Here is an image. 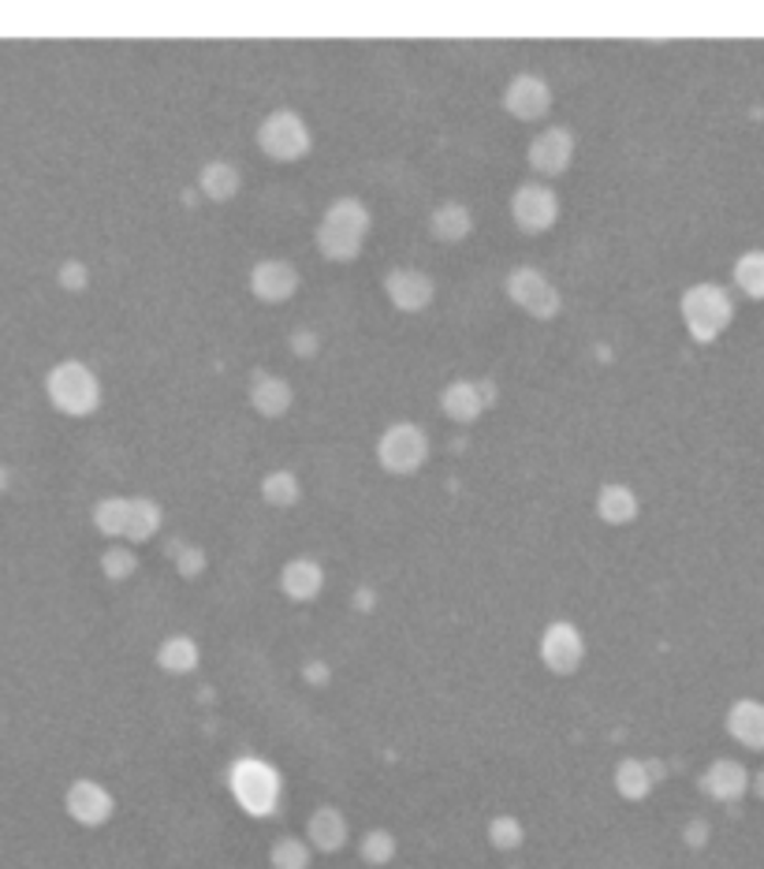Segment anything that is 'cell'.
I'll list each match as a JSON object with an SVG mask.
<instances>
[{
  "label": "cell",
  "instance_id": "1",
  "mask_svg": "<svg viewBox=\"0 0 764 869\" xmlns=\"http://www.w3.org/2000/svg\"><path fill=\"white\" fill-rule=\"evenodd\" d=\"M45 395L68 419H90L101 408V381L79 358H64L45 374Z\"/></svg>",
  "mask_w": 764,
  "mask_h": 869
},
{
  "label": "cell",
  "instance_id": "2",
  "mask_svg": "<svg viewBox=\"0 0 764 869\" xmlns=\"http://www.w3.org/2000/svg\"><path fill=\"white\" fill-rule=\"evenodd\" d=\"M310 146H314V135H310V124L295 109H272L258 124V149L269 160L291 165V160H303Z\"/></svg>",
  "mask_w": 764,
  "mask_h": 869
},
{
  "label": "cell",
  "instance_id": "3",
  "mask_svg": "<svg viewBox=\"0 0 764 869\" xmlns=\"http://www.w3.org/2000/svg\"><path fill=\"white\" fill-rule=\"evenodd\" d=\"M426 459H429V437L414 422H392L381 433V441H377V463L395 478L418 475L426 467Z\"/></svg>",
  "mask_w": 764,
  "mask_h": 869
},
{
  "label": "cell",
  "instance_id": "4",
  "mask_svg": "<svg viewBox=\"0 0 764 869\" xmlns=\"http://www.w3.org/2000/svg\"><path fill=\"white\" fill-rule=\"evenodd\" d=\"M504 291H507V299H512L518 310H526L533 321H552V317H560V310H563L560 288H555L537 266H515L507 272Z\"/></svg>",
  "mask_w": 764,
  "mask_h": 869
},
{
  "label": "cell",
  "instance_id": "5",
  "mask_svg": "<svg viewBox=\"0 0 764 869\" xmlns=\"http://www.w3.org/2000/svg\"><path fill=\"white\" fill-rule=\"evenodd\" d=\"M512 221L523 235H544L560 221V194L552 191V183L530 179L512 194Z\"/></svg>",
  "mask_w": 764,
  "mask_h": 869
},
{
  "label": "cell",
  "instance_id": "6",
  "mask_svg": "<svg viewBox=\"0 0 764 869\" xmlns=\"http://www.w3.org/2000/svg\"><path fill=\"white\" fill-rule=\"evenodd\" d=\"M232 791L250 814H272L280 799V777L272 765L258 758H243L232 765Z\"/></svg>",
  "mask_w": 764,
  "mask_h": 869
},
{
  "label": "cell",
  "instance_id": "7",
  "mask_svg": "<svg viewBox=\"0 0 764 869\" xmlns=\"http://www.w3.org/2000/svg\"><path fill=\"white\" fill-rule=\"evenodd\" d=\"M683 317L694 339H712L731 321V299L716 285H697L683 296Z\"/></svg>",
  "mask_w": 764,
  "mask_h": 869
},
{
  "label": "cell",
  "instance_id": "8",
  "mask_svg": "<svg viewBox=\"0 0 764 869\" xmlns=\"http://www.w3.org/2000/svg\"><path fill=\"white\" fill-rule=\"evenodd\" d=\"M526 160H530V168H533L537 176H541V183H549V179L563 176L571 168V160H574V135H571V127L552 124V127L537 131V135L530 138V146H526Z\"/></svg>",
  "mask_w": 764,
  "mask_h": 869
},
{
  "label": "cell",
  "instance_id": "9",
  "mask_svg": "<svg viewBox=\"0 0 764 869\" xmlns=\"http://www.w3.org/2000/svg\"><path fill=\"white\" fill-rule=\"evenodd\" d=\"M552 87L533 71H518L512 82L504 87V109L512 112L523 124H537L552 112Z\"/></svg>",
  "mask_w": 764,
  "mask_h": 869
},
{
  "label": "cell",
  "instance_id": "10",
  "mask_svg": "<svg viewBox=\"0 0 764 869\" xmlns=\"http://www.w3.org/2000/svg\"><path fill=\"white\" fill-rule=\"evenodd\" d=\"M384 296L395 310L403 314H422L432 299H437V285L426 269H414V266H395L384 272Z\"/></svg>",
  "mask_w": 764,
  "mask_h": 869
},
{
  "label": "cell",
  "instance_id": "11",
  "mask_svg": "<svg viewBox=\"0 0 764 869\" xmlns=\"http://www.w3.org/2000/svg\"><path fill=\"white\" fill-rule=\"evenodd\" d=\"M496 403V385L493 381H470V377H459V381H451L445 392H440V411L448 414L451 422H478L481 414Z\"/></svg>",
  "mask_w": 764,
  "mask_h": 869
},
{
  "label": "cell",
  "instance_id": "12",
  "mask_svg": "<svg viewBox=\"0 0 764 869\" xmlns=\"http://www.w3.org/2000/svg\"><path fill=\"white\" fill-rule=\"evenodd\" d=\"M299 285H303V280H299V269L284 258H261V261H254V269H250L254 299L272 302V307L295 299Z\"/></svg>",
  "mask_w": 764,
  "mask_h": 869
},
{
  "label": "cell",
  "instance_id": "13",
  "mask_svg": "<svg viewBox=\"0 0 764 869\" xmlns=\"http://www.w3.org/2000/svg\"><path fill=\"white\" fill-rule=\"evenodd\" d=\"M317 229H325V232L339 235V239L358 243V247H362L366 235H370V229H373V213L362 198H336V202H328V210L321 213Z\"/></svg>",
  "mask_w": 764,
  "mask_h": 869
},
{
  "label": "cell",
  "instance_id": "14",
  "mask_svg": "<svg viewBox=\"0 0 764 869\" xmlns=\"http://www.w3.org/2000/svg\"><path fill=\"white\" fill-rule=\"evenodd\" d=\"M582 654H586V642H582V631L574 627V623L568 620L549 623V631H544V638H541V657L552 672H560V676L574 672V668L582 665Z\"/></svg>",
  "mask_w": 764,
  "mask_h": 869
},
{
  "label": "cell",
  "instance_id": "15",
  "mask_svg": "<svg viewBox=\"0 0 764 869\" xmlns=\"http://www.w3.org/2000/svg\"><path fill=\"white\" fill-rule=\"evenodd\" d=\"M295 403V392L280 374L269 370H254L250 374V408L261 414V419H284Z\"/></svg>",
  "mask_w": 764,
  "mask_h": 869
},
{
  "label": "cell",
  "instance_id": "16",
  "mask_svg": "<svg viewBox=\"0 0 764 869\" xmlns=\"http://www.w3.org/2000/svg\"><path fill=\"white\" fill-rule=\"evenodd\" d=\"M321 586H325V571H321V564L310 560V556H295V560H288L284 571H280V590H284L291 601H314L321 593Z\"/></svg>",
  "mask_w": 764,
  "mask_h": 869
},
{
  "label": "cell",
  "instance_id": "17",
  "mask_svg": "<svg viewBox=\"0 0 764 869\" xmlns=\"http://www.w3.org/2000/svg\"><path fill=\"white\" fill-rule=\"evenodd\" d=\"M68 814L75 821H82V825H101V821L112 814L109 791L101 788V783H93V780L71 783V791H68Z\"/></svg>",
  "mask_w": 764,
  "mask_h": 869
},
{
  "label": "cell",
  "instance_id": "18",
  "mask_svg": "<svg viewBox=\"0 0 764 869\" xmlns=\"http://www.w3.org/2000/svg\"><path fill=\"white\" fill-rule=\"evenodd\" d=\"M429 232L437 243H462L474 232V213H470L467 202H440L429 213Z\"/></svg>",
  "mask_w": 764,
  "mask_h": 869
},
{
  "label": "cell",
  "instance_id": "19",
  "mask_svg": "<svg viewBox=\"0 0 764 869\" xmlns=\"http://www.w3.org/2000/svg\"><path fill=\"white\" fill-rule=\"evenodd\" d=\"M597 515H600V523H608V526H627V523H634L638 519V497H634V489L630 486H619V481H608V486H600L597 489Z\"/></svg>",
  "mask_w": 764,
  "mask_h": 869
},
{
  "label": "cell",
  "instance_id": "20",
  "mask_svg": "<svg viewBox=\"0 0 764 869\" xmlns=\"http://www.w3.org/2000/svg\"><path fill=\"white\" fill-rule=\"evenodd\" d=\"M239 168L232 165V160H205L202 172H198V191L202 198H210V202H232L235 194H239Z\"/></svg>",
  "mask_w": 764,
  "mask_h": 869
},
{
  "label": "cell",
  "instance_id": "21",
  "mask_svg": "<svg viewBox=\"0 0 764 869\" xmlns=\"http://www.w3.org/2000/svg\"><path fill=\"white\" fill-rule=\"evenodd\" d=\"M160 526H165V508H160L154 497H131L127 542H135V545L154 542Z\"/></svg>",
  "mask_w": 764,
  "mask_h": 869
},
{
  "label": "cell",
  "instance_id": "22",
  "mask_svg": "<svg viewBox=\"0 0 764 869\" xmlns=\"http://www.w3.org/2000/svg\"><path fill=\"white\" fill-rule=\"evenodd\" d=\"M127 515H131V497H101L93 504V526L105 537H127Z\"/></svg>",
  "mask_w": 764,
  "mask_h": 869
},
{
  "label": "cell",
  "instance_id": "23",
  "mask_svg": "<svg viewBox=\"0 0 764 869\" xmlns=\"http://www.w3.org/2000/svg\"><path fill=\"white\" fill-rule=\"evenodd\" d=\"M261 497H266V504L272 508H295L299 497H303V486H299L295 470H269V475L261 478Z\"/></svg>",
  "mask_w": 764,
  "mask_h": 869
},
{
  "label": "cell",
  "instance_id": "24",
  "mask_svg": "<svg viewBox=\"0 0 764 869\" xmlns=\"http://www.w3.org/2000/svg\"><path fill=\"white\" fill-rule=\"evenodd\" d=\"M157 660H160V668H168V672H191V668L198 665V646L187 635H176V638L160 642Z\"/></svg>",
  "mask_w": 764,
  "mask_h": 869
},
{
  "label": "cell",
  "instance_id": "25",
  "mask_svg": "<svg viewBox=\"0 0 764 869\" xmlns=\"http://www.w3.org/2000/svg\"><path fill=\"white\" fill-rule=\"evenodd\" d=\"M310 836H314V844H321L325 851H333V847L344 844V817L328 806L317 810V814L310 817Z\"/></svg>",
  "mask_w": 764,
  "mask_h": 869
},
{
  "label": "cell",
  "instance_id": "26",
  "mask_svg": "<svg viewBox=\"0 0 764 869\" xmlns=\"http://www.w3.org/2000/svg\"><path fill=\"white\" fill-rule=\"evenodd\" d=\"M101 571H105L112 582H124L138 571V560L127 545H112V549L101 553Z\"/></svg>",
  "mask_w": 764,
  "mask_h": 869
},
{
  "label": "cell",
  "instance_id": "27",
  "mask_svg": "<svg viewBox=\"0 0 764 869\" xmlns=\"http://www.w3.org/2000/svg\"><path fill=\"white\" fill-rule=\"evenodd\" d=\"M168 556H172L176 568H179V575H187V579H194V575H202V571H205V553H202V545L176 542V545H168Z\"/></svg>",
  "mask_w": 764,
  "mask_h": 869
},
{
  "label": "cell",
  "instance_id": "28",
  "mask_svg": "<svg viewBox=\"0 0 764 869\" xmlns=\"http://www.w3.org/2000/svg\"><path fill=\"white\" fill-rule=\"evenodd\" d=\"M739 285L750 291V296H764V254H746L734 269Z\"/></svg>",
  "mask_w": 764,
  "mask_h": 869
},
{
  "label": "cell",
  "instance_id": "29",
  "mask_svg": "<svg viewBox=\"0 0 764 869\" xmlns=\"http://www.w3.org/2000/svg\"><path fill=\"white\" fill-rule=\"evenodd\" d=\"M56 280H60L64 291H71V296H79V291L90 288V269L82 266L79 258H68L60 269H56Z\"/></svg>",
  "mask_w": 764,
  "mask_h": 869
},
{
  "label": "cell",
  "instance_id": "30",
  "mask_svg": "<svg viewBox=\"0 0 764 869\" xmlns=\"http://www.w3.org/2000/svg\"><path fill=\"white\" fill-rule=\"evenodd\" d=\"M306 862V851L299 839H284V844H277V866L280 869H303Z\"/></svg>",
  "mask_w": 764,
  "mask_h": 869
},
{
  "label": "cell",
  "instance_id": "31",
  "mask_svg": "<svg viewBox=\"0 0 764 869\" xmlns=\"http://www.w3.org/2000/svg\"><path fill=\"white\" fill-rule=\"evenodd\" d=\"M616 783L622 791H627V795H641V788H645V777H641V765L638 761H627L619 769V777H616Z\"/></svg>",
  "mask_w": 764,
  "mask_h": 869
},
{
  "label": "cell",
  "instance_id": "32",
  "mask_svg": "<svg viewBox=\"0 0 764 869\" xmlns=\"http://www.w3.org/2000/svg\"><path fill=\"white\" fill-rule=\"evenodd\" d=\"M366 855H370L373 862H377V858L384 862V858L392 855V836L389 833H370V836H366Z\"/></svg>",
  "mask_w": 764,
  "mask_h": 869
},
{
  "label": "cell",
  "instance_id": "33",
  "mask_svg": "<svg viewBox=\"0 0 764 869\" xmlns=\"http://www.w3.org/2000/svg\"><path fill=\"white\" fill-rule=\"evenodd\" d=\"M493 839H496V844H504V847L518 844V825H515L512 817H499V821H493Z\"/></svg>",
  "mask_w": 764,
  "mask_h": 869
},
{
  "label": "cell",
  "instance_id": "34",
  "mask_svg": "<svg viewBox=\"0 0 764 869\" xmlns=\"http://www.w3.org/2000/svg\"><path fill=\"white\" fill-rule=\"evenodd\" d=\"M317 347H321L317 333H306V328H303V333H295V336H291V352H295L299 358H310V355L317 352Z\"/></svg>",
  "mask_w": 764,
  "mask_h": 869
},
{
  "label": "cell",
  "instance_id": "35",
  "mask_svg": "<svg viewBox=\"0 0 764 869\" xmlns=\"http://www.w3.org/2000/svg\"><path fill=\"white\" fill-rule=\"evenodd\" d=\"M8 489V467H0V493Z\"/></svg>",
  "mask_w": 764,
  "mask_h": 869
}]
</instances>
